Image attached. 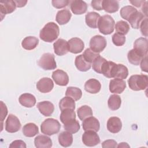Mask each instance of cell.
Segmentation results:
<instances>
[{"mask_svg":"<svg viewBox=\"0 0 148 148\" xmlns=\"http://www.w3.org/2000/svg\"><path fill=\"white\" fill-rule=\"evenodd\" d=\"M60 34L59 27L54 22L47 23L40 30V38L46 42H52Z\"/></svg>","mask_w":148,"mask_h":148,"instance_id":"6da1fadb","label":"cell"},{"mask_svg":"<svg viewBox=\"0 0 148 148\" xmlns=\"http://www.w3.org/2000/svg\"><path fill=\"white\" fill-rule=\"evenodd\" d=\"M130 88L134 91L145 90L148 86V77L146 75H132L128 80Z\"/></svg>","mask_w":148,"mask_h":148,"instance_id":"7a4b0ae2","label":"cell"},{"mask_svg":"<svg viewBox=\"0 0 148 148\" xmlns=\"http://www.w3.org/2000/svg\"><path fill=\"white\" fill-rule=\"evenodd\" d=\"M115 22L113 17L108 14L100 17L97 27L101 33L103 35H109L114 29Z\"/></svg>","mask_w":148,"mask_h":148,"instance_id":"3957f363","label":"cell"},{"mask_svg":"<svg viewBox=\"0 0 148 148\" xmlns=\"http://www.w3.org/2000/svg\"><path fill=\"white\" fill-rule=\"evenodd\" d=\"M61 125L58 120L53 118L47 119L40 125L41 132L46 135H53L57 134L60 130Z\"/></svg>","mask_w":148,"mask_h":148,"instance_id":"277c9868","label":"cell"},{"mask_svg":"<svg viewBox=\"0 0 148 148\" xmlns=\"http://www.w3.org/2000/svg\"><path fill=\"white\" fill-rule=\"evenodd\" d=\"M38 64L44 70H52L57 68L54 56L50 53H44L39 60Z\"/></svg>","mask_w":148,"mask_h":148,"instance_id":"5b68a950","label":"cell"},{"mask_svg":"<svg viewBox=\"0 0 148 148\" xmlns=\"http://www.w3.org/2000/svg\"><path fill=\"white\" fill-rule=\"evenodd\" d=\"M106 40L101 35H95L92 37L90 41V49L93 51L99 53L106 46Z\"/></svg>","mask_w":148,"mask_h":148,"instance_id":"8992f818","label":"cell"},{"mask_svg":"<svg viewBox=\"0 0 148 148\" xmlns=\"http://www.w3.org/2000/svg\"><path fill=\"white\" fill-rule=\"evenodd\" d=\"M82 142L87 146H94L100 142V138L94 131H85L82 135Z\"/></svg>","mask_w":148,"mask_h":148,"instance_id":"52a82bcc","label":"cell"},{"mask_svg":"<svg viewBox=\"0 0 148 148\" xmlns=\"http://www.w3.org/2000/svg\"><path fill=\"white\" fill-rule=\"evenodd\" d=\"M21 125L19 119L15 115L9 114L6 120L5 130L10 133L16 132L20 129Z\"/></svg>","mask_w":148,"mask_h":148,"instance_id":"ba28073f","label":"cell"},{"mask_svg":"<svg viewBox=\"0 0 148 148\" xmlns=\"http://www.w3.org/2000/svg\"><path fill=\"white\" fill-rule=\"evenodd\" d=\"M52 78L57 85L61 86H66L69 82L68 74L61 69H57L54 71L52 73Z\"/></svg>","mask_w":148,"mask_h":148,"instance_id":"9c48e42d","label":"cell"},{"mask_svg":"<svg viewBox=\"0 0 148 148\" xmlns=\"http://www.w3.org/2000/svg\"><path fill=\"white\" fill-rule=\"evenodd\" d=\"M53 48L56 54L59 56L68 53L69 50L68 42L63 39H58L53 43Z\"/></svg>","mask_w":148,"mask_h":148,"instance_id":"30bf717a","label":"cell"},{"mask_svg":"<svg viewBox=\"0 0 148 148\" xmlns=\"http://www.w3.org/2000/svg\"><path fill=\"white\" fill-rule=\"evenodd\" d=\"M82 126L84 131H94L98 132L100 128V124L97 119L93 116H90L83 120Z\"/></svg>","mask_w":148,"mask_h":148,"instance_id":"8fae6325","label":"cell"},{"mask_svg":"<svg viewBox=\"0 0 148 148\" xmlns=\"http://www.w3.org/2000/svg\"><path fill=\"white\" fill-rule=\"evenodd\" d=\"M54 87L53 80L49 77H43L36 83V88L42 93H47L52 90Z\"/></svg>","mask_w":148,"mask_h":148,"instance_id":"7c38bea8","label":"cell"},{"mask_svg":"<svg viewBox=\"0 0 148 148\" xmlns=\"http://www.w3.org/2000/svg\"><path fill=\"white\" fill-rule=\"evenodd\" d=\"M16 7V3L14 1L5 0L0 2V13L1 20L6 14H9L14 11Z\"/></svg>","mask_w":148,"mask_h":148,"instance_id":"4fadbf2b","label":"cell"},{"mask_svg":"<svg viewBox=\"0 0 148 148\" xmlns=\"http://www.w3.org/2000/svg\"><path fill=\"white\" fill-rule=\"evenodd\" d=\"M69 50L71 53L77 54L82 52L84 47L83 40L79 38H73L68 40Z\"/></svg>","mask_w":148,"mask_h":148,"instance_id":"5bb4252c","label":"cell"},{"mask_svg":"<svg viewBox=\"0 0 148 148\" xmlns=\"http://www.w3.org/2000/svg\"><path fill=\"white\" fill-rule=\"evenodd\" d=\"M126 88L125 82L122 79H114L110 81L109 90L112 93L121 94Z\"/></svg>","mask_w":148,"mask_h":148,"instance_id":"9a60e30c","label":"cell"},{"mask_svg":"<svg viewBox=\"0 0 148 148\" xmlns=\"http://www.w3.org/2000/svg\"><path fill=\"white\" fill-rule=\"evenodd\" d=\"M71 9L75 14H82L86 12L87 9V3L80 0H74L71 2Z\"/></svg>","mask_w":148,"mask_h":148,"instance_id":"2e32d148","label":"cell"},{"mask_svg":"<svg viewBox=\"0 0 148 148\" xmlns=\"http://www.w3.org/2000/svg\"><path fill=\"white\" fill-rule=\"evenodd\" d=\"M122 128L121 120L117 117H111L107 121V129L112 133L119 132Z\"/></svg>","mask_w":148,"mask_h":148,"instance_id":"e0dca14e","label":"cell"},{"mask_svg":"<svg viewBox=\"0 0 148 148\" xmlns=\"http://www.w3.org/2000/svg\"><path fill=\"white\" fill-rule=\"evenodd\" d=\"M37 108L41 114L45 116H50L54 110V105L50 101H42L38 103Z\"/></svg>","mask_w":148,"mask_h":148,"instance_id":"ac0fdd59","label":"cell"},{"mask_svg":"<svg viewBox=\"0 0 148 148\" xmlns=\"http://www.w3.org/2000/svg\"><path fill=\"white\" fill-rule=\"evenodd\" d=\"M101 88L100 82L95 79H90L84 84V90L90 94H97L99 92Z\"/></svg>","mask_w":148,"mask_h":148,"instance_id":"d6986e66","label":"cell"},{"mask_svg":"<svg viewBox=\"0 0 148 148\" xmlns=\"http://www.w3.org/2000/svg\"><path fill=\"white\" fill-rule=\"evenodd\" d=\"M134 49L139 52L143 57L147 55V39L145 38H139L135 40Z\"/></svg>","mask_w":148,"mask_h":148,"instance_id":"ffe728a7","label":"cell"},{"mask_svg":"<svg viewBox=\"0 0 148 148\" xmlns=\"http://www.w3.org/2000/svg\"><path fill=\"white\" fill-rule=\"evenodd\" d=\"M18 101L21 105L26 108H32L36 103V98L35 96L29 93L21 94L18 98Z\"/></svg>","mask_w":148,"mask_h":148,"instance_id":"44dd1931","label":"cell"},{"mask_svg":"<svg viewBox=\"0 0 148 148\" xmlns=\"http://www.w3.org/2000/svg\"><path fill=\"white\" fill-rule=\"evenodd\" d=\"M35 146L37 148H48L52 146L51 139L46 135H38L34 139Z\"/></svg>","mask_w":148,"mask_h":148,"instance_id":"7402d4cb","label":"cell"},{"mask_svg":"<svg viewBox=\"0 0 148 148\" xmlns=\"http://www.w3.org/2000/svg\"><path fill=\"white\" fill-rule=\"evenodd\" d=\"M100 17L99 14L97 12H88L85 16V21L87 25L92 28H97Z\"/></svg>","mask_w":148,"mask_h":148,"instance_id":"603a6c76","label":"cell"},{"mask_svg":"<svg viewBox=\"0 0 148 148\" xmlns=\"http://www.w3.org/2000/svg\"><path fill=\"white\" fill-rule=\"evenodd\" d=\"M116 64L112 61L106 60L102 67L101 73L108 78H113Z\"/></svg>","mask_w":148,"mask_h":148,"instance_id":"cb8c5ba5","label":"cell"},{"mask_svg":"<svg viewBox=\"0 0 148 148\" xmlns=\"http://www.w3.org/2000/svg\"><path fill=\"white\" fill-rule=\"evenodd\" d=\"M75 64L77 69L82 72H86L88 71L90 68L91 64L87 62L84 58L83 54L77 56L75 61Z\"/></svg>","mask_w":148,"mask_h":148,"instance_id":"d4e9b609","label":"cell"},{"mask_svg":"<svg viewBox=\"0 0 148 148\" xmlns=\"http://www.w3.org/2000/svg\"><path fill=\"white\" fill-rule=\"evenodd\" d=\"M72 17L71 12L68 9H62L59 10L57 14L56 20V21L60 25H64L68 23Z\"/></svg>","mask_w":148,"mask_h":148,"instance_id":"484cf974","label":"cell"},{"mask_svg":"<svg viewBox=\"0 0 148 148\" xmlns=\"http://www.w3.org/2000/svg\"><path fill=\"white\" fill-rule=\"evenodd\" d=\"M39 43V39L35 36H29L25 37L21 42L22 47L27 50L34 49Z\"/></svg>","mask_w":148,"mask_h":148,"instance_id":"4316f807","label":"cell"},{"mask_svg":"<svg viewBox=\"0 0 148 148\" xmlns=\"http://www.w3.org/2000/svg\"><path fill=\"white\" fill-rule=\"evenodd\" d=\"M143 19L144 14L141 12L137 11L130 17L128 21L130 23L132 28L138 29Z\"/></svg>","mask_w":148,"mask_h":148,"instance_id":"83f0119b","label":"cell"},{"mask_svg":"<svg viewBox=\"0 0 148 148\" xmlns=\"http://www.w3.org/2000/svg\"><path fill=\"white\" fill-rule=\"evenodd\" d=\"M58 139L60 145L65 147L70 146L73 142V136L72 134L67 131L61 132L58 135Z\"/></svg>","mask_w":148,"mask_h":148,"instance_id":"f1b7e54d","label":"cell"},{"mask_svg":"<svg viewBox=\"0 0 148 148\" xmlns=\"http://www.w3.org/2000/svg\"><path fill=\"white\" fill-rule=\"evenodd\" d=\"M144 57H143L139 52L134 49L130 50L127 54L128 61L134 65H139Z\"/></svg>","mask_w":148,"mask_h":148,"instance_id":"f546056e","label":"cell"},{"mask_svg":"<svg viewBox=\"0 0 148 148\" xmlns=\"http://www.w3.org/2000/svg\"><path fill=\"white\" fill-rule=\"evenodd\" d=\"M119 4L117 1L104 0L103 1V9L108 13H113L118 11Z\"/></svg>","mask_w":148,"mask_h":148,"instance_id":"4dcf8cb0","label":"cell"},{"mask_svg":"<svg viewBox=\"0 0 148 148\" xmlns=\"http://www.w3.org/2000/svg\"><path fill=\"white\" fill-rule=\"evenodd\" d=\"M39 132L38 126L32 123H29L24 125L23 133L27 137H33Z\"/></svg>","mask_w":148,"mask_h":148,"instance_id":"1f68e13d","label":"cell"},{"mask_svg":"<svg viewBox=\"0 0 148 148\" xmlns=\"http://www.w3.org/2000/svg\"><path fill=\"white\" fill-rule=\"evenodd\" d=\"M128 75V68L123 64H116L113 77L114 79H124L127 77Z\"/></svg>","mask_w":148,"mask_h":148,"instance_id":"d6a6232c","label":"cell"},{"mask_svg":"<svg viewBox=\"0 0 148 148\" xmlns=\"http://www.w3.org/2000/svg\"><path fill=\"white\" fill-rule=\"evenodd\" d=\"M59 108L62 111L66 109H75V102L72 98L66 96L62 98L59 102Z\"/></svg>","mask_w":148,"mask_h":148,"instance_id":"836d02e7","label":"cell"},{"mask_svg":"<svg viewBox=\"0 0 148 148\" xmlns=\"http://www.w3.org/2000/svg\"><path fill=\"white\" fill-rule=\"evenodd\" d=\"M60 119L61 121L64 124L70 120L76 119V113L73 109H64L61 111Z\"/></svg>","mask_w":148,"mask_h":148,"instance_id":"e575fe53","label":"cell"},{"mask_svg":"<svg viewBox=\"0 0 148 148\" xmlns=\"http://www.w3.org/2000/svg\"><path fill=\"white\" fill-rule=\"evenodd\" d=\"M121 99L120 96L116 94H113L110 96L108 105L109 108L112 110H116L119 109L121 106Z\"/></svg>","mask_w":148,"mask_h":148,"instance_id":"d590c367","label":"cell"},{"mask_svg":"<svg viewBox=\"0 0 148 148\" xmlns=\"http://www.w3.org/2000/svg\"><path fill=\"white\" fill-rule=\"evenodd\" d=\"M77 116L80 120H84L86 118L92 116V110L88 105H83L77 110Z\"/></svg>","mask_w":148,"mask_h":148,"instance_id":"8d00e7d4","label":"cell"},{"mask_svg":"<svg viewBox=\"0 0 148 148\" xmlns=\"http://www.w3.org/2000/svg\"><path fill=\"white\" fill-rule=\"evenodd\" d=\"M65 95L72 98L75 101H78L82 96V90L75 87H68L66 90Z\"/></svg>","mask_w":148,"mask_h":148,"instance_id":"74e56055","label":"cell"},{"mask_svg":"<svg viewBox=\"0 0 148 148\" xmlns=\"http://www.w3.org/2000/svg\"><path fill=\"white\" fill-rule=\"evenodd\" d=\"M64 128L67 132L71 134H75L80 130V124L76 119H73L64 124Z\"/></svg>","mask_w":148,"mask_h":148,"instance_id":"f35d334b","label":"cell"},{"mask_svg":"<svg viewBox=\"0 0 148 148\" xmlns=\"http://www.w3.org/2000/svg\"><path fill=\"white\" fill-rule=\"evenodd\" d=\"M114 28L116 29V33L122 35H126L130 30V25L128 23L123 20L117 21L114 26Z\"/></svg>","mask_w":148,"mask_h":148,"instance_id":"ab89813d","label":"cell"},{"mask_svg":"<svg viewBox=\"0 0 148 148\" xmlns=\"http://www.w3.org/2000/svg\"><path fill=\"white\" fill-rule=\"evenodd\" d=\"M137 9L132 6H125L120 9V15L121 17L126 20H128L130 17L134 13L137 12Z\"/></svg>","mask_w":148,"mask_h":148,"instance_id":"60d3db41","label":"cell"},{"mask_svg":"<svg viewBox=\"0 0 148 148\" xmlns=\"http://www.w3.org/2000/svg\"><path fill=\"white\" fill-rule=\"evenodd\" d=\"M106 60L101 56L97 57L92 62V66L94 71L98 73H101V69Z\"/></svg>","mask_w":148,"mask_h":148,"instance_id":"b9f144b4","label":"cell"},{"mask_svg":"<svg viewBox=\"0 0 148 148\" xmlns=\"http://www.w3.org/2000/svg\"><path fill=\"white\" fill-rule=\"evenodd\" d=\"M83 56L84 57V58H85V60L92 64V62H93V61L98 56H99V54L95 53L94 51H93L92 50H91L90 49H87L85 50V51H84Z\"/></svg>","mask_w":148,"mask_h":148,"instance_id":"7bdbcfd3","label":"cell"},{"mask_svg":"<svg viewBox=\"0 0 148 148\" xmlns=\"http://www.w3.org/2000/svg\"><path fill=\"white\" fill-rule=\"evenodd\" d=\"M112 42L117 46H123L125 42V37L118 33H115L112 36Z\"/></svg>","mask_w":148,"mask_h":148,"instance_id":"ee69618b","label":"cell"},{"mask_svg":"<svg viewBox=\"0 0 148 148\" xmlns=\"http://www.w3.org/2000/svg\"><path fill=\"white\" fill-rule=\"evenodd\" d=\"M70 1L68 0H53L51 3L53 6L57 9H61L66 6Z\"/></svg>","mask_w":148,"mask_h":148,"instance_id":"f6af8a7d","label":"cell"},{"mask_svg":"<svg viewBox=\"0 0 148 148\" xmlns=\"http://www.w3.org/2000/svg\"><path fill=\"white\" fill-rule=\"evenodd\" d=\"M140 31L143 35L145 36H147V18L146 17L142 21L140 27Z\"/></svg>","mask_w":148,"mask_h":148,"instance_id":"bcb514c9","label":"cell"},{"mask_svg":"<svg viewBox=\"0 0 148 148\" xmlns=\"http://www.w3.org/2000/svg\"><path fill=\"white\" fill-rule=\"evenodd\" d=\"M91 6L97 10H103V1L102 0H93L91 2Z\"/></svg>","mask_w":148,"mask_h":148,"instance_id":"7dc6e473","label":"cell"},{"mask_svg":"<svg viewBox=\"0 0 148 148\" xmlns=\"http://www.w3.org/2000/svg\"><path fill=\"white\" fill-rule=\"evenodd\" d=\"M117 142L113 139L106 140L102 143V147L103 148L107 147H117Z\"/></svg>","mask_w":148,"mask_h":148,"instance_id":"c3c4849f","label":"cell"},{"mask_svg":"<svg viewBox=\"0 0 148 148\" xmlns=\"http://www.w3.org/2000/svg\"><path fill=\"white\" fill-rule=\"evenodd\" d=\"M10 147H26V145L25 142L21 140H16L12 142L9 145Z\"/></svg>","mask_w":148,"mask_h":148,"instance_id":"681fc988","label":"cell"},{"mask_svg":"<svg viewBox=\"0 0 148 148\" xmlns=\"http://www.w3.org/2000/svg\"><path fill=\"white\" fill-rule=\"evenodd\" d=\"M1 124H2V122L5 118L6 117L7 113H8V109L6 108V106L2 101H1Z\"/></svg>","mask_w":148,"mask_h":148,"instance_id":"f907efd6","label":"cell"},{"mask_svg":"<svg viewBox=\"0 0 148 148\" xmlns=\"http://www.w3.org/2000/svg\"><path fill=\"white\" fill-rule=\"evenodd\" d=\"M140 68L142 71L147 72V56L145 57L140 62Z\"/></svg>","mask_w":148,"mask_h":148,"instance_id":"816d5d0a","label":"cell"},{"mask_svg":"<svg viewBox=\"0 0 148 148\" xmlns=\"http://www.w3.org/2000/svg\"><path fill=\"white\" fill-rule=\"evenodd\" d=\"M14 1L16 3V7H18V8H21L24 6L27 2V1H23V0H18V1L15 0Z\"/></svg>","mask_w":148,"mask_h":148,"instance_id":"f5cc1de1","label":"cell"},{"mask_svg":"<svg viewBox=\"0 0 148 148\" xmlns=\"http://www.w3.org/2000/svg\"><path fill=\"white\" fill-rule=\"evenodd\" d=\"M146 1H130V3H131L134 6L139 8L141 6H142Z\"/></svg>","mask_w":148,"mask_h":148,"instance_id":"db71d44e","label":"cell"},{"mask_svg":"<svg viewBox=\"0 0 148 148\" xmlns=\"http://www.w3.org/2000/svg\"><path fill=\"white\" fill-rule=\"evenodd\" d=\"M147 1H146L145 3L142 5V10L143 12V14H145V16L147 17Z\"/></svg>","mask_w":148,"mask_h":148,"instance_id":"11a10c76","label":"cell"},{"mask_svg":"<svg viewBox=\"0 0 148 148\" xmlns=\"http://www.w3.org/2000/svg\"><path fill=\"white\" fill-rule=\"evenodd\" d=\"M130 147V146L125 142H121L119 145L117 146V147Z\"/></svg>","mask_w":148,"mask_h":148,"instance_id":"9f6ffc18","label":"cell"}]
</instances>
